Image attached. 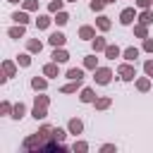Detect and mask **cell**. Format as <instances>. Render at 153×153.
I'll return each mask as SVG.
<instances>
[{
  "instance_id": "6da1fadb",
  "label": "cell",
  "mask_w": 153,
  "mask_h": 153,
  "mask_svg": "<svg viewBox=\"0 0 153 153\" xmlns=\"http://www.w3.org/2000/svg\"><path fill=\"white\" fill-rule=\"evenodd\" d=\"M96 81L98 84H108L110 81V69H98L96 72Z\"/></svg>"
},
{
  "instance_id": "7a4b0ae2",
  "label": "cell",
  "mask_w": 153,
  "mask_h": 153,
  "mask_svg": "<svg viewBox=\"0 0 153 153\" xmlns=\"http://www.w3.org/2000/svg\"><path fill=\"white\" fill-rule=\"evenodd\" d=\"M120 74H122V79H134V67L122 65V67H120Z\"/></svg>"
},
{
  "instance_id": "3957f363",
  "label": "cell",
  "mask_w": 153,
  "mask_h": 153,
  "mask_svg": "<svg viewBox=\"0 0 153 153\" xmlns=\"http://www.w3.org/2000/svg\"><path fill=\"white\" fill-rule=\"evenodd\" d=\"M120 22H122V24H131V22H134V10H124L122 17H120Z\"/></svg>"
},
{
  "instance_id": "277c9868",
  "label": "cell",
  "mask_w": 153,
  "mask_h": 153,
  "mask_svg": "<svg viewBox=\"0 0 153 153\" xmlns=\"http://www.w3.org/2000/svg\"><path fill=\"white\" fill-rule=\"evenodd\" d=\"M67 76H69V79H74V81H81L84 72H81V69H69V72H67Z\"/></svg>"
},
{
  "instance_id": "5b68a950",
  "label": "cell",
  "mask_w": 153,
  "mask_h": 153,
  "mask_svg": "<svg viewBox=\"0 0 153 153\" xmlns=\"http://www.w3.org/2000/svg\"><path fill=\"white\" fill-rule=\"evenodd\" d=\"M50 43H53V45H62V43H65V36H62V33H53V36H50Z\"/></svg>"
},
{
  "instance_id": "8992f818",
  "label": "cell",
  "mask_w": 153,
  "mask_h": 153,
  "mask_svg": "<svg viewBox=\"0 0 153 153\" xmlns=\"http://www.w3.org/2000/svg\"><path fill=\"white\" fill-rule=\"evenodd\" d=\"M53 60H55V62H65V60H67V53H65V50H55V53H53Z\"/></svg>"
},
{
  "instance_id": "52a82bcc",
  "label": "cell",
  "mask_w": 153,
  "mask_h": 153,
  "mask_svg": "<svg viewBox=\"0 0 153 153\" xmlns=\"http://www.w3.org/2000/svg\"><path fill=\"white\" fill-rule=\"evenodd\" d=\"M12 19H14V22H17V24H26V22H29V17H26V14H24V12H17V14H14V17H12Z\"/></svg>"
},
{
  "instance_id": "ba28073f",
  "label": "cell",
  "mask_w": 153,
  "mask_h": 153,
  "mask_svg": "<svg viewBox=\"0 0 153 153\" xmlns=\"http://www.w3.org/2000/svg\"><path fill=\"white\" fill-rule=\"evenodd\" d=\"M81 100H84V103L93 100V91H91V88H84V91H81Z\"/></svg>"
},
{
  "instance_id": "9c48e42d",
  "label": "cell",
  "mask_w": 153,
  "mask_h": 153,
  "mask_svg": "<svg viewBox=\"0 0 153 153\" xmlns=\"http://www.w3.org/2000/svg\"><path fill=\"white\" fill-rule=\"evenodd\" d=\"M69 131L79 134V131H81V122H79V120H72V122H69Z\"/></svg>"
},
{
  "instance_id": "30bf717a",
  "label": "cell",
  "mask_w": 153,
  "mask_h": 153,
  "mask_svg": "<svg viewBox=\"0 0 153 153\" xmlns=\"http://www.w3.org/2000/svg\"><path fill=\"white\" fill-rule=\"evenodd\" d=\"M136 55H139V50H136V48H129V50H124V57H127V60H136Z\"/></svg>"
},
{
  "instance_id": "8fae6325",
  "label": "cell",
  "mask_w": 153,
  "mask_h": 153,
  "mask_svg": "<svg viewBox=\"0 0 153 153\" xmlns=\"http://www.w3.org/2000/svg\"><path fill=\"white\" fill-rule=\"evenodd\" d=\"M22 26H24V24H22ZM22 26H19V29H10V36H12V38H19V36L24 33V29H22Z\"/></svg>"
},
{
  "instance_id": "7c38bea8",
  "label": "cell",
  "mask_w": 153,
  "mask_h": 153,
  "mask_svg": "<svg viewBox=\"0 0 153 153\" xmlns=\"http://www.w3.org/2000/svg\"><path fill=\"white\" fill-rule=\"evenodd\" d=\"M45 74H48V76H55V74H57V67H55V65H45Z\"/></svg>"
},
{
  "instance_id": "4fadbf2b",
  "label": "cell",
  "mask_w": 153,
  "mask_h": 153,
  "mask_svg": "<svg viewBox=\"0 0 153 153\" xmlns=\"http://www.w3.org/2000/svg\"><path fill=\"white\" fill-rule=\"evenodd\" d=\"M22 115H24V105L19 103V105H14V115H12V117H17V120H19Z\"/></svg>"
},
{
  "instance_id": "5bb4252c",
  "label": "cell",
  "mask_w": 153,
  "mask_h": 153,
  "mask_svg": "<svg viewBox=\"0 0 153 153\" xmlns=\"http://www.w3.org/2000/svg\"><path fill=\"white\" fill-rule=\"evenodd\" d=\"M141 22H143V24L153 22V14H151V12H143V14H141Z\"/></svg>"
},
{
  "instance_id": "9a60e30c",
  "label": "cell",
  "mask_w": 153,
  "mask_h": 153,
  "mask_svg": "<svg viewBox=\"0 0 153 153\" xmlns=\"http://www.w3.org/2000/svg\"><path fill=\"white\" fill-rule=\"evenodd\" d=\"M81 36H84V38H91V36H93V29L84 26V29H81Z\"/></svg>"
},
{
  "instance_id": "2e32d148",
  "label": "cell",
  "mask_w": 153,
  "mask_h": 153,
  "mask_svg": "<svg viewBox=\"0 0 153 153\" xmlns=\"http://www.w3.org/2000/svg\"><path fill=\"white\" fill-rule=\"evenodd\" d=\"M93 45H96V50H103V48H105V41H103V38H96Z\"/></svg>"
},
{
  "instance_id": "e0dca14e",
  "label": "cell",
  "mask_w": 153,
  "mask_h": 153,
  "mask_svg": "<svg viewBox=\"0 0 153 153\" xmlns=\"http://www.w3.org/2000/svg\"><path fill=\"white\" fill-rule=\"evenodd\" d=\"M31 84H33V88H45V81L43 79H33Z\"/></svg>"
},
{
  "instance_id": "ac0fdd59",
  "label": "cell",
  "mask_w": 153,
  "mask_h": 153,
  "mask_svg": "<svg viewBox=\"0 0 153 153\" xmlns=\"http://www.w3.org/2000/svg\"><path fill=\"white\" fill-rule=\"evenodd\" d=\"M53 136H55L57 141H62V139H65V131H62V129H53Z\"/></svg>"
},
{
  "instance_id": "d6986e66",
  "label": "cell",
  "mask_w": 153,
  "mask_h": 153,
  "mask_svg": "<svg viewBox=\"0 0 153 153\" xmlns=\"http://www.w3.org/2000/svg\"><path fill=\"white\" fill-rule=\"evenodd\" d=\"M98 26H100V29H108V26H110V22H108L105 17H100V19H98Z\"/></svg>"
},
{
  "instance_id": "ffe728a7",
  "label": "cell",
  "mask_w": 153,
  "mask_h": 153,
  "mask_svg": "<svg viewBox=\"0 0 153 153\" xmlns=\"http://www.w3.org/2000/svg\"><path fill=\"white\" fill-rule=\"evenodd\" d=\"M76 86H79V81H76V84H69V86H65L62 91H65V93H72V91H76Z\"/></svg>"
},
{
  "instance_id": "44dd1931",
  "label": "cell",
  "mask_w": 153,
  "mask_h": 153,
  "mask_svg": "<svg viewBox=\"0 0 153 153\" xmlns=\"http://www.w3.org/2000/svg\"><path fill=\"white\" fill-rule=\"evenodd\" d=\"M55 22H57V24H65V22H67V14H65V12H60V14H57V19H55Z\"/></svg>"
},
{
  "instance_id": "7402d4cb",
  "label": "cell",
  "mask_w": 153,
  "mask_h": 153,
  "mask_svg": "<svg viewBox=\"0 0 153 153\" xmlns=\"http://www.w3.org/2000/svg\"><path fill=\"white\" fill-rule=\"evenodd\" d=\"M38 26L45 29V26H48V17H38Z\"/></svg>"
},
{
  "instance_id": "603a6c76",
  "label": "cell",
  "mask_w": 153,
  "mask_h": 153,
  "mask_svg": "<svg viewBox=\"0 0 153 153\" xmlns=\"http://www.w3.org/2000/svg\"><path fill=\"white\" fill-rule=\"evenodd\" d=\"M29 50H41V43H38V41H31V43H29Z\"/></svg>"
},
{
  "instance_id": "cb8c5ba5",
  "label": "cell",
  "mask_w": 153,
  "mask_h": 153,
  "mask_svg": "<svg viewBox=\"0 0 153 153\" xmlns=\"http://www.w3.org/2000/svg\"><path fill=\"white\" fill-rule=\"evenodd\" d=\"M5 72H7V76H12V74H14V67H12L10 62H5Z\"/></svg>"
},
{
  "instance_id": "d4e9b609",
  "label": "cell",
  "mask_w": 153,
  "mask_h": 153,
  "mask_svg": "<svg viewBox=\"0 0 153 153\" xmlns=\"http://www.w3.org/2000/svg\"><path fill=\"white\" fill-rule=\"evenodd\" d=\"M103 2H105V0H93V2H91V7H93V10H100V7H103Z\"/></svg>"
},
{
  "instance_id": "484cf974",
  "label": "cell",
  "mask_w": 153,
  "mask_h": 153,
  "mask_svg": "<svg viewBox=\"0 0 153 153\" xmlns=\"http://www.w3.org/2000/svg\"><path fill=\"white\" fill-rule=\"evenodd\" d=\"M60 7H62V2H60V0H57V2H50V10H53V12H57Z\"/></svg>"
},
{
  "instance_id": "4316f807",
  "label": "cell",
  "mask_w": 153,
  "mask_h": 153,
  "mask_svg": "<svg viewBox=\"0 0 153 153\" xmlns=\"http://www.w3.org/2000/svg\"><path fill=\"white\" fill-rule=\"evenodd\" d=\"M117 53H120L117 48H108V57H117Z\"/></svg>"
},
{
  "instance_id": "83f0119b",
  "label": "cell",
  "mask_w": 153,
  "mask_h": 153,
  "mask_svg": "<svg viewBox=\"0 0 153 153\" xmlns=\"http://www.w3.org/2000/svg\"><path fill=\"white\" fill-rule=\"evenodd\" d=\"M19 62H22V65H29L31 60H29V55H19Z\"/></svg>"
},
{
  "instance_id": "f1b7e54d",
  "label": "cell",
  "mask_w": 153,
  "mask_h": 153,
  "mask_svg": "<svg viewBox=\"0 0 153 153\" xmlns=\"http://www.w3.org/2000/svg\"><path fill=\"white\" fill-rule=\"evenodd\" d=\"M139 88H141V91H146V88H148V81H146V79H141V81H139Z\"/></svg>"
},
{
  "instance_id": "f546056e",
  "label": "cell",
  "mask_w": 153,
  "mask_h": 153,
  "mask_svg": "<svg viewBox=\"0 0 153 153\" xmlns=\"http://www.w3.org/2000/svg\"><path fill=\"white\" fill-rule=\"evenodd\" d=\"M108 105H110V100H108V98H103V100H98V108H108Z\"/></svg>"
},
{
  "instance_id": "4dcf8cb0",
  "label": "cell",
  "mask_w": 153,
  "mask_h": 153,
  "mask_svg": "<svg viewBox=\"0 0 153 153\" xmlns=\"http://www.w3.org/2000/svg\"><path fill=\"white\" fill-rule=\"evenodd\" d=\"M143 48H146V50H153V41H151V38H146V43H143Z\"/></svg>"
},
{
  "instance_id": "1f68e13d",
  "label": "cell",
  "mask_w": 153,
  "mask_h": 153,
  "mask_svg": "<svg viewBox=\"0 0 153 153\" xmlns=\"http://www.w3.org/2000/svg\"><path fill=\"white\" fill-rule=\"evenodd\" d=\"M86 67H96V60L93 57H86Z\"/></svg>"
},
{
  "instance_id": "d6a6232c",
  "label": "cell",
  "mask_w": 153,
  "mask_h": 153,
  "mask_svg": "<svg viewBox=\"0 0 153 153\" xmlns=\"http://www.w3.org/2000/svg\"><path fill=\"white\" fill-rule=\"evenodd\" d=\"M146 72H148V74L153 76V62H146Z\"/></svg>"
},
{
  "instance_id": "836d02e7",
  "label": "cell",
  "mask_w": 153,
  "mask_h": 153,
  "mask_svg": "<svg viewBox=\"0 0 153 153\" xmlns=\"http://www.w3.org/2000/svg\"><path fill=\"white\" fill-rule=\"evenodd\" d=\"M148 2H151V0H139V5H141V7H148Z\"/></svg>"
},
{
  "instance_id": "e575fe53",
  "label": "cell",
  "mask_w": 153,
  "mask_h": 153,
  "mask_svg": "<svg viewBox=\"0 0 153 153\" xmlns=\"http://www.w3.org/2000/svg\"><path fill=\"white\" fill-rule=\"evenodd\" d=\"M105 2H115V0H105Z\"/></svg>"
},
{
  "instance_id": "d590c367",
  "label": "cell",
  "mask_w": 153,
  "mask_h": 153,
  "mask_svg": "<svg viewBox=\"0 0 153 153\" xmlns=\"http://www.w3.org/2000/svg\"><path fill=\"white\" fill-rule=\"evenodd\" d=\"M10 2H17V0H10Z\"/></svg>"
}]
</instances>
